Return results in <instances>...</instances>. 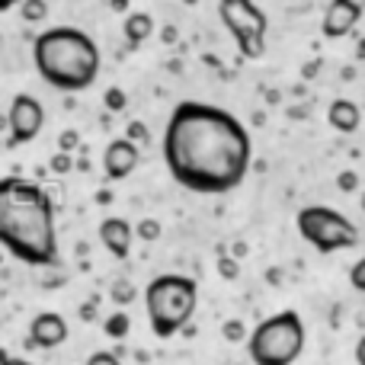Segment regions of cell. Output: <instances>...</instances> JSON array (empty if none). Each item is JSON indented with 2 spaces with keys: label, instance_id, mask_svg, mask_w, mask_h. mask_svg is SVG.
<instances>
[{
  "label": "cell",
  "instance_id": "34",
  "mask_svg": "<svg viewBox=\"0 0 365 365\" xmlns=\"http://www.w3.org/2000/svg\"><path fill=\"white\" fill-rule=\"evenodd\" d=\"M182 4H189V6H192V4H199V0H182Z\"/></svg>",
  "mask_w": 365,
  "mask_h": 365
},
{
  "label": "cell",
  "instance_id": "21",
  "mask_svg": "<svg viewBox=\"0 0 365 365\" xmlns=\"http://www.w3.org/2000/svg\"><path fill=\"white\" fill-rule=\"evenodd\" d=\"M349 285H353L356 292H362V295H365V257L356 259L353 269H349Z\"/></svg>",
  "mask_w": 365,
  "mask_h": 365
},
{
  "label": "cell",
  "instance_id": "25",
  "mask_svg": "<svg viewBox=\"0 0 365 365\" xmlns=\"http://www.w3.org/2000/svg\"><path fill=\"white\" fill-rule=\"evenodd\" d=\"M87 365H122V362H119V356H115V353H109V349H100V353L90 356Z\"/></svg>",
  "mask_w": 365,
  "mask_h": 365
},
{
  "label": "cell",
  "instance_id": "11",
  "mask_svg": "<svg viewBox=\"0 0 365 365\" xmlns=\"http://www.w3.org/2000/svg\"><path fill=\"white\" fill-rule=\"evenodd\" d=\"M362 16V6L356 0H330L327 10H324V23H321V32L327 38H343L356 29Z\"/></svg>",
  "mask_w": 365,
  "mask_h": 365
},
{
  "label": "cell",
  "instance_id": "13",
  "mask_svg": "<svg viewBox=\"0 0 365 365\" xmlns=\"http://www.w3.org/2000/svg\"><path fill=\"white\" fill-rule=\"evenodd\" d=\"M327 122L334 132L340 135H353L356 128L362 125V109L356 106L353 100H334L327 109Z\"/></svg>",
  "mask_w": 365,
  "mask_h": 365
},
{
  "label": "cell",
  "instance_id": "2",
  "mask_svg": "<svg viewBox=\"0 0 365 365\" xmlns=\"http://www.w3.org/2000/svg\"><path fill=\"white\" fill-rule=\"evenodd\" d=\"M0 247L26 266L58 263L55 202L38 182L0 177Z\"/></svg>",
  "mask_w": 365,
  "mask_h": 365
},
{
  "label": "cell",
  "instance_id": "15",
  "mask_svg": "<svg viewBox=\"0 0 365 365\" xmlns=\"http://www.w3.org/2000/svg\"><path fill=\"white\" fill-rule=\"evenodd\" d=\"M19 16H23V23H45L48 19V4L45 0H23L19 4Z\"/></svg>",
  "mask_w": 365,
  "mask_h": 365
},
{
  "label": "cell",
  "instance_id": "8",
  "mask_svg": "<svg viewBox=\"0 0 365 365\" xmlns=\"http://www.w3.org/2000/svg\"><path fill=\"white\" fill-rule=\"evenodd\" d=\"M45 125V109L36 96L29 93H16L6 109V128H10V148H19V145H29V141L38 138Z\"/></svg>",
  "mask_w": 365,
  "mask_h": 365
},
{
  "label": "cell",
  "instance_id": "19",
  "mask_svg": "<svg viewBox=\"0 0 365 365\" xmlns=\"http://www.w3.org/2000/svg\"><path fill=\"white\" fill-rule=\"evenodd\" d=\"M103 103H106V109H109V113H122V109L128 106V100H125V90H119V87H109V90H106V100H103Z\"/></svg>",
  "mask_w": 365,
  "mask_h": 365
},
{
  "label": "cell",
  "instance_id": "1",
  "mask_svg": "<svg viewBox=\"0 0 365 365\" xmlns=\"http://www.w3.org/2000/svg\"><path fill=\"white\" fill-rule=\"evenodd\" d=\"M253 141L237 115L208 103H180L164 128V164L182 189L225 195L250 173Z\"/></svg>",
  "mask_w": 365,
  "mask_h": 365
},
{
  "label": "cell",
  "instance_id": "35",
  "mask_svg": "<svg viewBox=\"0 0 365 365\" xmlns=\"http://www.w3.org/2000/svg\"><path fill=\"white\" fill-rule=\"evenodd\" d=\"M362 212H365V192H362Z\"/></svg>",
  "mask_w": 365,
  "mask_h": 365
},
{
  "label": "cell",
  "instance_id": "7",
  "mask_svg": "<svg viewBox=\"0 0 365 365\" xmlns=\"http://www.w3.org/2000/svg\"><path fill=\"white\" fill-rule=\"evenodd\" d=\"M218 16L225 29L234 36L240 55L244 58H259L266 48V13L259 10L253 0H218Z\"/></svg>",
  "mask_w": 365,
  "mask_h": 365
},
{
  "label": "cell",
  "instance_id": "5",
  "mask_svg": "<svg viewBox=\"0 0 365 365\" xmlns=\"http://www.w3.org/2000/svg\"><path fill=\"white\" fill-rule=\"evenodd\" d=\"M304 349V324L298 311H279L253 327L247 353L253 365H292Z\"/></svg>",
  "mask_w": 365,
  "mask_h": 365
},
{
  "label": "cell",
  "instance_id": "24",
  "mask_svg": "<svg viewBox=\"0 0 365 365\" xmlns=\"http://www.w3.org/2000/svg\"><path fill=\"white\" fill-rule=\"evenodd\" d=\"M128 141H132V145H148V128L141 125V122H128V135H125Z\"/></svg>",
  "mask_w": 365,
  "mask_h": 365
},
{
  "label": "cell",
  "instance_id": "20",
  "mask_svg": "<svg viewBox=\"0 0 365 365\" xmlns=\"http://www.w3.org/2000/svg\"><path fill=\"white\" fill-rule=\"evenodd\" d=\"M77 148H81V135H77L74 128H64V132L58 135V151H64V154H74Z\"/></svg>",
  "mask_w": 365,
  "mask_h": 365
},
{
  "label": "cell",
  "instance_id": "18",
  "mask_svg": "<svg viewBox=\"0 0 365 365\" xmlns=\"http://www.w3.org/2000/svg\"><path fill=\"white\" fill-rule=\"evenodd\" d=\"M135 234H138L141 240H158L160 237V221L158 218H141L138 227H132Z\"/></svg>",
  "mask_w": 365,
  "mask_h": 365
},
{
  "label": "cell",
  "instance_id": "16",
  "mask_svg": "<svg viewBox=\"0 0 365 365\" xmlns=\"http://www.w3.org/2000/svg\"><path fill=\"white\" fill-rule=\"evenodd\" d=\"M103 330H106L109 336H115V340H125L128 330H132V321H128L125 311H115V314H109V317H106Z\"/></svg>",
  "mask_w": 365,
  "mask_h": 365
},
{
  "label": "cell",
  "instance_id": "32",
  "mask_svg": "<svg viewBox=\"0 0 365 365\" xmlns=\"http://www.w3.org/2000/svg\"><path fill=\"white\" fill-rule=\"evenodd\" d=\"M6 356H10V353H6V349H4V346H0V362H4V359H6Z\"/></svg>",
  "mask_w": 365,
  "mask_h": 365
},
{
  "label": "cell",
  "instance_id": "30",
  "mask_svg": "<svg viewBox=\"0 0 365 365\" xmlns=\"http://www.w3.org/2000/svg\"><path fill=\"white\" fill-rule=\"evenodd\" d=\"M0 365H32V362H29V359H16V356H6V359L0 362Z\"/></svg>",
  "mask_w": 365,
  "mask_h": 365
},
{
  "label": "cell",
  "instance_id": "14",
  "mask_svg": "<svg viewBox=\"0 0 365 365\" xmlns=\"http://www.w3.org/2000/svg\"><path fill=\"white\" fill-rule=\"evenodd\" d=\"M122 29H125V42L132 45V48H141V45L151 38V32H154V16L151 13H128L125 16V23H122Z\"/></svg>",
  "mask_w": 365,
  "mask_h": 365
},
{
  "label": "cell",
  "instance_id": "17",
  "mask_svg": "<svg viewBox=\"0 0 365 365\" xmlns=\"http://www.w3.org/2000/svg\"><path fill=\"white\" fill-rule=\"evenodd\" d=\"M221 336H225L227 343H244V340H247L244 321H237V317H231V321H225V324H221Z\"/></svg>",
  "mask_w": 365,
  "mask_h": 365
},
{
  "label": "cell",
  "instance_id": "26",
  "mask_svg": "<svg viewBox=\"0 0 365 365\" xmlns=\"http://www.w3.org/2000/svg\"><path fill=\"white\" fill-rule=\"evenodd\" d=\"M218 272L225 279H237V259H234V257H221L218 259Z\"/></svg>",
  "mask_w": 365,
  "mask_h": 365
},
{
  "label": "cell",
  "instance_id": "6",
  "mask_svg": "<svg viewBox=\"0 0 365 365\" xmlns=\"http://www.w3.org/2000/svg\"><path fill=\"white\" fill-rule=\"evenodd\" d=\"M295 225L298 234L321 253L349 250V247L359 244V227L330 205H304L295 215Z\"/></svg>",
  "mask_w": 365,
  "mask_h": 365
},
{
  "label": "cell",
  "instance_id": "29",
  "mask_svg": "<svg viewBox=\"0 0 365 365\" xmlns=\"http://www.w3.org/2000/svg\"><path fill=\"white\" fill-rule=\"evenodd\" d=\"M109 6H113L115 13H125L128 10V0H109Z\"/></svg>",
  "mask_w": 365,
  "mask_h": 365
},
{
  "label": "cell",
  "instance_id": "27",
  "mask_svg": "<svg viewBox=\"0 0 365 365\" xmlns=\"http://www.w3.org/2000/svg\"><path fill=\"white\" fill-rule=\"evenodd\" d=\"M336 186H340V189H343V192H353V189H356V186H359V177H356V173H353V170H343V173H340V177H336Z\"/></svg>",
  "mask_w": 365,
  "mask_h": 365
},
{
  "label": "cell",
  "instance_id": "10",
  "mask_svg": "<svg viewBox=\"0 0 365 365\" xmlns=\"http://www.w3.org/2000/svg\"><path fill=\"white\" fill-rule=\"evenodd\" d=\"M68 340V321L55 311H42L29 321V346L36 349H55Z\"/></svg>",
  "mask_w": 365,
  "mask_h": 365
},
{
  "label": "cell",
  "instance_id": "23",
  "mask_svg": "<svg viewBox=\"0 0 365 365\" xmlns=\"http://www.w3.org/2000/svg\"><path fill=\"white\" fill-rule=\"evenodd\" d=\"M51 173H58V177H64V173H71V167H74V160H71V154H64V151H58L55 158H51Z\"/></svg>",
  "mask_w": 365,
  "mask_h": 365
},
{
  "label": "cell",
  "instance_id": "3",
  "mask_svg": "<svg viewBox=\"0 0 365 365\" xmlns=\"http://www.w3.org/2000/svg\"><path fill=\"white\" fill-rule=\"evenodd\" d=\"M32 64L48 87L61 93H81L96 83L100 48L83 29L55 26L38 32V38L32 42Z\"/></svg>",
  "mask_w": 365,
  "mask_h": 365
},
{
  "label": "cell",
  "instance_id": "33",
  "mask_svg": "<svg viewBox=\"0 0 365 365\" xmlns=\"http://www.w3.org/2000/svg\"><path fill=\"white\" fill-rule=\"evenodd\" d=\"M359 58H365V38H362V45H359Z\"/></svg>",
  "mask_w": 365,
  "mask_h": 365
},
{
  "label": "cell",
  "instance_id": "12",
  "mask_svg": "<svg viewBox=\"0 0 365 365\" xmlns=\"http://www.w3.org/2000/svg\"><path fill=\"white\" fill-rule=\"evenodd\" d=\"M100 240L115 259H125L132 253V240H135V231L125 218H103L100 221Z\"/></svg>",
  "mask_w": 365,
  "mask_h": 365
},
{
  "label": "cell",
  "instance_id": "36",
  "mask_svg": "<svg viewBox=\"0 0 365 365\" xmlns=\"http://www.w3.org/2000/svg\"><path fill=\"white\" fill-rule=\"evenodd\" d=\"M0 148H4V141H0Z\"/></svg>",
  "mask_w": 365,
  "mask_h": 365
},
{
  "label": "cell",
  "instance_id": "22",
  "mask_svg": "<svg viewBox=\"0 0 365 365\" xmlns=\"http://www.w3.org/2000/svg\"><path fill=\"white\" fill-rule=\"evenodd\" d=\"M113 298H115L119 304H128V302L135 298V285H132V282H125V279H119V282L113 285Z\"/></svg>",
  "mask_w": 365,
  "mask_h": 365
},
{
  "label": "cell",
  "instance_id": "31",
  "mask_svg": "<svg viewBox=\"0 0 365 365\" xmlns=\"http://www.w3.org/2000/svg\"><path fill=\"white\" fill-rule=\"evenodd\" d=\"M23 0H0V13H6V10H13V6H19Z\"/></svg>",
  "mask_w": 365,
  "mask_h": 365
},
{
  "label": "cell",
  "instance_id": "9",
  "mask_svg": "<svg viewBox=\"0 0 365 365\" xmlns=\"http://www.w3.org/2000/svg\"><path fill=\"white\" fill-rule=\"evenodd\" d=\"M141 160V148L132 145L128 138H113L106 145V151H103V170H106L109 180H125L135 173V167H138Z\"/></svg>",
  "mask_w": 365,
  "mask_h": 365
},
{
  "label": "cell",
  "instance_id": "28",
  "mask_svg": "<svg viewBox=\"0 0 365 365\" xmlns=\"http://www.w3.org/2000/svg\"><path fill=\"white\" fill-rule=\"evenodd\" d=\"M356 362L365 365V334L359 336V343H356Z\"/></svg>",
  "mask_w": 365,
  "mask_h": 365
},
{
  "label": "cell",
  "instance_id": "4",
  "mask_svg": "<svg viewBox=\"0 0 365 365\" xmlns=\"http://www.w3.org/2000/svg\"><path fill=\"white\" fill-rule=\"evenodd\" d=\"M199 304V285L189 276L180 272H167L148 282L145 289V308H148V321L158 340H170L177 336L195 314Z\"/></svg>",
  "mask_w": 365,
  "mask_h": 365
}]
</instances>
